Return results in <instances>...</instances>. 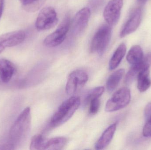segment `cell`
I'll use <instances>...</instances> for the list:
<instances>
[{"instance_id": "cell-15", "label": "cell", "mask_w": 151, "mask_h": 150, "mask_svg": "<svg viewBox=\"0 0 151 150\" xmlns=\"http://www.w3.org/2000/svg\"><path fill=\"white\" fill-rule=\"evenodd\" d=\"M127 47L124 43L120 44L114 53L109 62V69L112 70L116 69L121 62L126 53Z\"/></svg>"}, {"instance_id": "cell-25", "label": "cell", "mask_w": 151, "mask_h": 150, "mask_svg": "<svg viewBox=\"0 0 151 150\" xmlns=\"http://www.w3.org/2000/svg\"><path fill=\"white\" fill-rule=\"evenodd\" d=\"M104 0H91L90 4L93 9H97L102 5Z\"/></svg>"}, {"instance_id": "cell-19", "label": "cell", "mask_w": 151, "mask_h": 150, "mask_svg": "<svg viewBox=\"0 0 151 150\" xmlns=\"http://www.w3.org/2000/svg\"><path fill=\"white\" fill-rule=\"evenodd\" d=\"M67 139L64 137H56L46 139L44 150H61L65 146Z\"/></svg>"}, {"instance_id": "cell-17", "label": "cell", "mask_w": 151, "mask_h": 150, "mask_svg": "<svg viewBox=\"0 0 151 150\" xmlns=\"http://www.w3.org/2000/svg\"><path fill=\"white\" fill-rule=\"evenodd\" d=\"M137 78V89L139 91L143 92L147 91L151 85L149 69L141 71L138 74Z\"/></svg>"}, {"instance_id": "cell-18", "label": "cell", "mask_w": 151, "mask_h": 150, "mask_svg": "<svg viewBox=\"0 0 151 150\" xmlns=\"http://www.w3.org/2000/svg\"><path fill=\"white\" fill-rule=\"evenodd\" d=\"M125 73L123 69H120L114 72L109 77L106 82V89L109 92H111L119 85Z\"/></svg>"}, {"instance_id": "cell-16", "label": "cell", "mask_w": 151, "mask_h": 150, "mask_svg": "<svg viewBox=\"0 0 151 150\" xmlns=\"http://www.w3.org/2000/svg\"><path fill=\"white\" fill-rule=\"evenodd\" d=\"M143 57V52L142 48L138 45H135L129 49L127 55V60L129 64L133 66L141 62Z\"/></svg>"}, {"instance_id": "cell-21", "label": "cell", "mask_w": 151, "mask_h": 150, "mask_svg": "<svg viewBox=\"0 0 151 150\" xmlns=\"http://www.w3.org/2000/svg\"><path fill=\"white\" fill-rule=\"evenodd\" d=\"M46 138L42 134H36L33 136L31 140L30 149L44 150Z\"/></svg>"}, {"instance_id": "cell-26", "label": "cell", "mask_w": 151, "mask_h": 150, "mask_svg": "<svg viewBox=\"0 0 151 150\" xmlns=\"http://www.w3.org/2000/svg\"><path fill=\"white\" fill-rule=\"evenodd\" d=\"M144 115L146 120L151 117V102L149 103L145 107L144 110Z\"/></svg>"}, {"instance_id": "cell-10", "label": "cell", "mask_w": 151, "mask_h": 150, "mask_svg": "<svg viewBox=\"0 0 151 150\" xmlns=\"http://www.w3.org/2000/svg\"><path fill=\"white\" fill-rule=\"evenodd\" d=\"M91 16L89 8H84L77 12L73 23L72 31L76 36L81 35L85 31Z\"/></svg>"}, {"instance_id": "cell-23", "label": "cell", "mask_w": 151, "mask_h": 150, "mask_svg": "<svg viewBox=\"0 0 151 150\" xmlns=\"http://www.w3.org/2000/svg\"><path fill=\"white\" fill-rule=\"evenodd\" d=\"M89 112L90 114L94 115L96 114L99 110L100 106V101L99 98L92 100L89 103Z\"/></svg>"}, {"instance_id": "cell-5", "label": "cell", "mask_w": 151, "mask_h": 150, "mask_svg": "<svg viewBox=\"0 0 151 150\" xmlns=\"http://www.w3.org/2000/svg\"><path fill=\"white\" fill-rule=\"evenodd\" d=\"M58 20L55 9L51 7H45L41 10L37 16L35 27L39 31L49 30L55 26Z\"/></svg>"}, {"instance_id": "cell-24", "label": "cell", "mask_w": 151, "mask_h": 150, "mask_svg": "<svg viewBox=\"0 0 151 150\" xmlns=\"http://www.w3.org/2000/svg\"><path fill=\"white\" fill-rule=\"evenodd\" d=\"M143 135L145 137H151V117L147 120L143 129Z\"/></svg>"}, {"instance_id": "cell-2", "label": "cell", "mask_w": 151, "mask_h": 150, "mask_svg": "<svg viewBox=\"0 0 151 150\" xmlns=\"http://www.w3.org/2000/svg\"><path fill=\"white\" fill-rule=\"evenodd\" d=\"M81 104L80 98L76 96L63 102L51 119V127H57L68 121L79 108Z\"/></svg>"}, {"instance_id": "cell-8", "label": "cell", "mask_w": 151, "mask_h": 150, "mask_svg": "<svg viewBox=\"0 0 151 150\" xmlns=\"http://www.w3.org/2000/svg\"><path fill=\"white\" fill-rule=\"evenodd\" d=\"M123 0H110L105 8L104 17L110 26H115L120 17Z\"/></svg>"}, {"instance_id": "cell-6", "label": "cell", "mask_w": 151, "mask_h": 150, "mask_svg": "<svg viewBox=\"0 0 151 150\" xmlns=\"http://www.w3.org/2000/svg\"><path fill=\"white\" fill-rule=\"evenodd\" d=\"M70 25V19L66 16L55 31L46 37L44 44L48 47H55L62 44L65 39Z\"/></svg>"}, {"instance_id": "cell-14", "label": "cell", "mask_w": 151, "mask_h": 150, "mask_svg": "<svg viewBox=\"0 0 151 150\" xmlns=\"http://www.w3.org/2000/svg\"><path fill=\"white\" fill-rule=\"evenodd\" d=\"M117 123H114L109 126L102 134L95 145L96 149L102 150L107 147L111 141L115 134Z\"/></svg>"}, {"instance_id": "cell-22", "label": "cell", "mask_w": 151, "mask_h": 150, "mask_svg": "<svg viewBox=\"0 0 151 150\" xmlns=\"http://www.w3.org/2000/svg\"><path fill=\"white\" fill-rule=\"evenodd\" d=\"M104 92V88L103 86L96 87L93 90L90 91L84 100V103H85V105L89 104L90 102L92 100L96 98H99L103 95Z\"/></svg>"}, {"instance_id": "cell-9", "label": "cell", "mask_w": 151, "mask_h": 150, "mask_svg": "<svg viewBox=\"0 0 151 150\" xmlns=\"http://www.w3.org/2000/svg\"><path fill=\"white\" fill-rule=\"evenodd\" d=\"M24 31H14L0 35V53L7 48L12 47L21 44L26 38Z\"/></svg>"}, {"instance_id": "cell-28", "label": "cell", "mask_w": 151, "mask_h": 150, "mask_svg": "<svg viewBox=\"0 0 151 150\" xmlns=\"http://www.w3.org/2000/svg\"><path fill=\"white\" fill-rule=\"evenodd\" d=\"M139 1H146V0H139Z\"/></svg>"}, {"instance_id": "cell-1", "label": "cell", "mask_w": 151, "mask_h": 150, "mask_svg": "<svg viewBox=\"0 0 151 150\" xmlns=\"http://www.w3.org/2000/svg\"><path fill=\"white\" fill-rule=\"evenodd\" d=\"M31 108L27 107L19 114L10 129L9 142L15 149L26 140L31 130Z\"/></svg>"}, {"instance_id": "cell-27", "label": "cell", "mask_w": 151, "mask_h": 150, "mask_svg": "<svg viewBox=\"0 0 151 150\" xmlns=\"http://www.w3.org/2000/svg\"><path fill=\"white\" fill-rule=\"evenodd\" d=\"M4 3H5V0H0V19L2 16L4 9Z\"/></svg>"}, {"instance_id": "cell-20", "label": "cell", "mask_w": 151, "mask_h": 150, "mask_svg": "<svg viewBox=\"0 0 151 150\" xmlns=\"http://www.w3.org/2000/svg\"><path fill=\"white\" fill-rule=\"evenodd\" d=\"M22 3L24 10L34 12L38 10L44 3L45 0H19Z\"/></svg>"}, {"instance_id": "cell-12", "label": "cell", "mask_w": 151, "mask_h": 150, "mask_svg": "<svg viewBox=\"0 0 151 150\" xmlns=\"http://www.w3.org/2000/svg\"><path fill=\"white\" fill-rule=\"evenodd\" d=\"M142 19V10L140 8L136 9L123 26L120 33V37L125 36L134 32L139 27Z\"/></svg>"}, {"instance_id": "cell-11", "label": "cell", "mask_w": 151, "mask_h": 150, "mask_svg": "<svg viewBox=\"0 0 151 150\" xmlns=\"http://www.w3.org/2000/svg\"><path fill=\"white\" fill-rule=\"evenodd\" d=\"M151 66V52L144 56L141 62L136 65H133L129 70L125 77V82L130 84L137 77L139 73L142 70L150 68Z\"/></svg>"}, {"instance_id": "cell-7", "label": "cell", "mask_w": 151, "mask_h": 150, "mask_svg": "<svg viewBox=\"0 0 151 150\" xmlns=\"http://www.w3.org/2000/svg\"><path fill=\"white\" fill-rule=\"evenodd\" d=\"M88 80V75L85 71L81 70H76L73 71L69 75L66 83L65 90L67 94H74L86 84Z\"/></svg>"}, {"instance_id": "cell-13", "label": "cell", "mask_w": 151, "mask_h": 150, "mask_svg": "<svg viewBox=\"0 0 151 150\" xmlns=\"http://www.w3.org/2000/svg\"><path fill=\"white\" fill-rule=\"evenodd\" d=\"M16 70L13 63L5 59H0V78L4 83H8L12 78Z\"/></svg>"}, {"instance_id": "cell-4", "label": "cell", "mask_w": 151, "mask_h": 150, "mask_svg": "<svg viewBox=\"0 0 151 150\" xmlns=\"http://www.w3.org/2000/svg\"><path fill=\"white\" fill-rule=\"evenodd\" d=\"M131 100L130 91L123 87L115 92L106 104L105 111L108 112L119 111L129 105Z\"/></svg>"}, {"instance_id": "cell-3", "label": "cell", "mask_w": 151, "mask_h": 150, "mask_svg": "<svg viewBox=\"0 0 151 150\" xmlns=\"http://www.w3.org/2000/svg\"><path fill=\"white\" fill-rule=\"evenodd\" d=\"M111 37V28L108 24L101 26L93 36L90 44L91 53H97L99 55L104 54Z\"/></svg>"}]
</instances>
